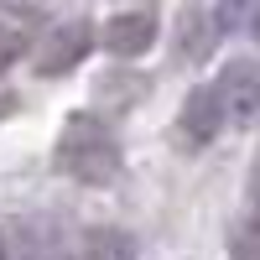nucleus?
Wrapping results in <instances>:
<instances>
[{"mask_svg": "<svg viewBox=\"0 0 260 260\" xmlns=\"http://www.w3.org/2000/svg\"><path fill=\"white\" fill-rule=\"evenodd\" d=\"M52 156L73 182H89V187H104V182L120 177V146L110 136V125L94 120V115H68V125L57 130Z\"/></svg>", "mask_w": 260, "mask_h": 260, "instance_id": "obj_1", "label": "nucleus"}, {"mask_svg": "<svg viewBox=\"0 0 260 260\" xmlns=\"http://www.w3.org/2000/svg\"><path fill=\"white\" fill-rule=\"evenodd\" d=\"M224 125H229V110H224L219 83H198V89L182 99V110H177V146L182 151H203Z\"/></svg>", "mask_w": 260, "mask_h": 260, "instance_id": "obj_2", "label": "nucleus"}, {"mask_svg": "<svg viewBox=\"0 0 260 260\" xmlns=\"http://www.w3.org/2000/svg\"><path fill=\"white\" fill-rule=\"evenodd\" d=\"M104 47L115 57H141L156 47V11H120L104 21Z\"/></svg>", "mask_w": 260, "mask_h": 260, "instance_id": "obj_3", "label": "nucleus"}, {"mask_svg": "<svg viewBox=\"0 0 260 260\" xmlns=\"http://www.w3.org/2000/svg\"><path fill=\"white\" fill-rule=\"evenodd\" d=\"M213 83H219V94H224L229 120H250L255 115V104H260V68L255 62H229Z\"/></svg>", "mask_w": 260, "mask_h": 260, "instance_id": "obj_4", "label": "nucleus"}, {"mask_svg": "<svg viewBox=\"0 0 260 260\" xmlns=\"http://www.w3.org/2000/svg\"><path fill=\"white\" fill-rule=\"evenodd\" d=\"M89 42H94L89 21H68V26H57V31L47 37V47H42L37 68H42V73H68L73 62H83V52H89Z\"/></svg>", "mask_w": 260, "mask_h": 260, "instance_id": "obj_5", "label": "nucleus"}, {"mask_svg": "<svg viewBox=\"0 0 260 260\" xmlns=\"http://www.w3.org/2000/svg\"><path fill=\"white\" fill-rule=\"evenodd\" d=\"M94 260H136V255H130V234H120V229H99L94 234Z\"/></svg>", "mask_w": 260, "mask_h": 260, "instance_id": "obj_6", "label": "nucleus"}, {"mask_svg": "<svg viewBox=\"0 0 260 260\" xmlns=\"http://www.w3.org/2000/svg\"><path fill=\"white\" fill-rule=\"evenodd\" d=\"M234 260H260V208L240 224V234H234Z\"/></svg>", "mask_w": 260, "mask_h": 260, "instance_id": "obj_7", "label": "nucleus"}, {"mask_svg": "<svg viewBox=\"0 0 260 260\" xmlns=\"http://www.w3.org/2000/svg\"><path fill=\"white\" fill-rule=\"evenodd\" d=\"M11 52H16V37H11V26H0V62H6Z\"/></svg>", "mask_w": 260, "mask_h": 260, "instance_id": "obj_8", "label": "nucleus"}, {"mask_svg": "<svg viewBox=\"0 0 260 260\" xmlns=\"http://www.w3.org/2000/svg\"><path fill=\"white\" fill-rule=\"evenodd\" d=\"M250 192H255V208H260V172H255V182H250Z\"/></svg>", "mask_w": 260, "mask_h": 260, "instance_id": "obj_9", "label": "nucleus"}, {"mask_svg": "<svg viewBox=\"0 0 260 260\" xmlns=\"http://www.w3.org/2000/svg\"><path fill=\"white\" fill-rule=\"evenodd\" d=\"M255 42H260V16H255Z\"/></svg>", "mask_w": 260, "mask_h": 260, "instance_id": "obj_10", "label": "nucleus"}, {"mask_svg": "<svg viewBox=\"0 0 260 260\" xmlns=\"http://www.w3.org/2000/svg\"><path fill=\"white\" fill-rule=\"evenodd\" d=\"M229 11H234V0H229V6H224V16H229Z\"/></svg>", "mask_w": 260, "mask_h": 260, "instance_id": "obj_11", "label": "nucleus"}, {"mask_svg": "<svg viewBox=\"0 0 260 260\" xmlns=\"http://www.w3.org/2000/svg\"><path fill=\"white\" fill-rule=\"evenodd\" d=\"M0 260H6V245H0Z\"/></svg>", "mask_w": 260, "mask_h": 260, "instance_id": "obj_12", "label": "nucleus"}]
</instances>
